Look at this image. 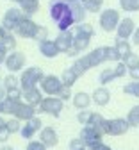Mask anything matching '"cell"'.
<instances>
[{
	"label": "cell",
	"mask_w": 139,
	"mask_h": 150,
	"mask_svg": "<svg viewBox=\"0 0 139 150\" xmlns=\"http://www.w3.org/2000/svg\"><path fill=\"white\" fill-rule=\"evenodd\" d=\"M39 139H41L48 148H54L59 143V136H57L54 127H43L41 130H39Z\"/></svg>",
	"instance_id": "obj_17"
},
{
	"label": "cell",
	"mask_w": 139,
	"mask_h": 150,
	"mask_svg": "<svg viewBox=\"0 0 139 150\" xmlns=\"http://www.w3.org/2000/svg\"><path fill=\"white\" fill-rule=\"evenodd\" d=\"M39 112H45V115H50L54 118H59L64 107V100H61L59 97H47L43 98V102L37 105Z\"/></svg>",
	"instance_id": "obj_5"
},
{
	"label": "cell",
	"mask_w": 139,
	"mask_h": 150,
	"mask_svg": "<svg viewBox=\"0 0 139 150\" xmlns=\"http://www.w3.org/2000/svg\"><path fill=\"white\" fill-rule=\"evenodd\" d=\"M7 52H9V50H7V48H6V47L2 45V43H0V64H4V63H6L7 55H9Z\"/></svg>",
	"instance_id": "obj_46"
},
{
	"label": "cell",
	"mask_w": 139,
	"mask_h": 150,
	"mask_svg": "<svg viewBox=\"0 0 139 150\" xmlns=\"http://www.w3.org/2000/svg\"><path fill=\"white\" fill-rule=\"evenodd\" d=\"M55 97H59V98H61V100H70L73 95H71V88L70 86H63V89L61 91H59V95H55Z\"/></svg>",
	"instance_id": "obj_42"
},
{
	"label": "cell",
	"mask_w": 139,
	"mask_h": 150,
	"mask_svg": "<svg viewBox=\"0 0 139 150\" xmlns=\"http://www.w3.org/2000/svg\"><path fill=\"white\" fill-rule=\"evenodd\" d=\"M45 79V73L39 66H30V68H25L20 75V88L23 91L25 89H30V88H36L39 82Z\"/></svg>",
	"instance_id": "obj_4"
},
{
	"label": "cell",
	"mask_w": 139,
	"mask_h": 150,
	"mask_svg": "<svg viewBox=\"0 0 139 150\" xmlns=\"http://www.w3.org/2000/svg\"><path fill=\"white\" fill-rule=\"evenodd\" d=\"M48 146L41 141V139H39V141H30L27 146H25V150H47Z\"/></svg>",
	"instance_id": "obj_41"
},
{
	"label": "cell",
	"mask_w": 139,
	"mask_h": 150,
	"mask_svg": "<svg viewBox=\"0 0 139 150\" xmlns=\"http://www.w3.org/2000/svg\"><path fill=\"white\" fill-rule=\"evenodd\" d=\"M127 122L130 127H139V105H134L127 112Z\"/></svg>",
	"instance_id": "obj_33"
},
{
	"label": "cell",
	"mask_w": 139,
	"mask_h": 150,
	"mask_svg": "<svg viewBox=\"0 0 139 150\" xmlns=\"http://www.w3.org/2000/svg\"><path fill=\"white\" fill-rule=\"evenodd\" d=\"M66 2H71V0H66Z\"/></svg>",
	"instance_id": "obj_54"
},
{
	"label": "cell",
	"mask_w": 139,
	"mask_h": 150,
	"mask_svg": "<svg viewBox=\"0 0 139 150\" xmlns=\"http://www.w3.org/2000/svg\"><path fill=\"white\" fill-rule=\"evenodd\" d=\"M20 102H22V100H20ZM16 105H18V102H16V100H13V98L6 97V98L2 100V115H14Z\"/></svg>",
	"instance_id": "obj_31"
},
{
	"label": "cell",
	"mask_w": 139,
	"mask_h": 150,
	"mask_svg": "<svg viewBox=\"0 0 139 150\" xmlns=\"http://www.w3.org/2000/svg\"><path fill=\"white\" fill-rule=\"evenodd\" d=\"M132 43L139 47V27H137V29H135V32L132 34Z\"/></svg>",
	"instance_id": "obj_48"
},
{
	"label": "cell",
	"mask_w": 139,
	"mask_h": 150,
	"mask_svg": "<svg viewBox=\"0 0 139 150\" xmlns=\"http://www.w3.org/2000/svg\"><path fill=\"white\" fill-rule=\"evenodd\" d=\"M102 63H107L105 47H98V48L91 50L89 54L82 55V57H78V59L71 64V68H73V71L78 75V77H82L87 70H91V68H95V66H100Z\"/></svg>",
	"instance_id": "obj_2"
},
{
	"label": "cell",
	"mask_w": 139,
	"mask_h": 150,
	"mask_svg": "<svg viewBox=\"0 0 139 150\" xmlns=\"http://www.w3.org/2000/svg\"><path fill=\"white\" fill-rule=\"evenodd\" d=\"M130 129L127 118H114L109 120V127H107V136H123L127 134V130Z\"/></svg>",
	"instance_id": "obj_11"
},
{
	"label": "cell",
	"mask_w": 139,
	"mask_h": 150,
	"mask_svg": "<svg viewBox=\"0 0 139 150\" xmlns=\"http://www.w3.org/2000/svg\"><path fill=\"white\" fill-rule=\"evenodd\" d=\"M41 129H43V122H41V118L34 116V118L27 120L25 125H22V130H20V134H22L25 139H30V138L37 132V130H41Z\"/></svg>",
	"instance_id": "obj_14"
},
{
	"label": "cell",
	"mask_w": 139,
	"mask_h": 150,
	"mask_svg": "<svg viewBox=\"0 0 139 150\" xmlns=\"http://www.w3.org/2000/svg\"><path fill=\"white\" fill-rule=\"evenodd\" d=\"M120 22H121V16H120V11L116 9H105L100 14V29L105 32H114Z\"/></svg>",
	"instance_id": "obj_6"
},
{
	"label": "cell",
	"mask_w": 139,
	"mask_h": 150,
	"mask_svg": "<svg viewBox=\"0 0 139 150\" xmlns=\"http://www.w3.org/2000/svg\"><path fill=\"white\" fill-rule=\"evenodd\" d=\"M23 102H27V104H30V105H39L43 102V93H41V89H39L37 86L36 88H30V89H25L23 91Z\"/></svg>",
	"instance_id": "obj_20"
},
{
	"label": "cell",
	"mask_w": 139,
	"mask_h": 150,
	"mask_svg": "<svg viewBox=\"0 0 139 150\" xmlns=\"http://www.w3.org/2000/svg\"><path fill=\"white\" fill-rule=\"evenodd\" d=\"M89 150H111V146L107 145V143H104L102 139L100 141H96V143H93L91 146H87Z\"/></svg>",
	"instance_id": "obj_43"
},
{
	"label": "cell",
	"mask_w": 139,
	"mask_h": 150,
	"mask_svg": "<svg viewBox=\"0 0 139 150\" xmlns=\"http://www.w3.org/2000/svg\"><path fill=\"white\" fill-rule=\"evenodd\" d=\"M25 54L23 52H20V50H11V54L7 55V59H6V68L9 70V73H16V71H22L25 68Z\"/></svg>",
	"instance_id": "obj_9"
},
{
	"label": "cell",
	"mask_w": 139,
	"mask_h": 150,
	"mask_svg": "<svg viewBox=\"0 0 139 150\" xmlns=\"http://www.w3.org/2000/svg\"><path fill=\"white\" fill-rule=\"evenodd\" d=\"M6 97H7V89L4 86H0V100H4Z\"/></svg>",
	"instance_id": "obj_49"
},
{
	"label": "cell",
	"mask_w": 139,
	"mask_h": 150,
	"mask_svg": "<svg viewBox=\"0 0 139 150\" xmlns=\"http://www.w3.org/2000/svg\"><path fill=\"white\" fill-rule=\"evenodd\" d=\"M128 75L132 77V81H139V66H134L128 70Z\"/></svg>",
	"instance_id": "obj_47"
},
{
	"label": "cell",
	"mask_w": 139,
	"mask_h": 150,
	"mask_svg": "<svg viewBox=\"0 0 139 150\" xmlns=\"http://www.w3.org/2000/svg\"><path fill=\"white\" fill-rule=\"evenodd\" d=\"M9 136H11V132H9V129H7V125H6V127H2V129H0V143H6V141L9 139Z\"/></svg>",
	"instance_id": "obj_45"
},
{
	"label": "cell",
	"mask_w": 139,
	"mask_h": 150,
	"mask_svg": "<svg viewBox=\"0 0 139 150\" xmlns=\"http://www.w3.org/2000/svg\"><path fill=\"white\" fill-rule=\"evenodd\" d=\"M89 118H91V112H89V111H86V109H80V111H78L77 122L80 123V125H87V123H89Z\"/></svg>",
	"instance_id": "obj_39"
},
{
	"label": "cell",
	"mask_w": 139,
	"mask_h": 150,
	"mask_svg": "<svg viewBox=\"0 0 139 150\" xmlns=\"http://www.w3.org/2000/svg\"><path fill=\"white\" fill-rule=\"evenodd\" d=\"M13 2H18V0H13Z\"/></svg>",
	"instance_id": "obj_55"
},
{
	"label": "cell",
	"mask_w": 139,
	"mask_h": 150,
	"mask_svg": "<svg viewBox=\"0 0 139 150\" xmlns=\"http://www.w3.org/2000/svg\"><path fill=\"white\" fill-rule=\"evenodd\" d=\"M18 6L27 16H32L39 11V0H18Z\"/></svg>",
	"instance_id": "obj_25"
},
{
	"label": "cell",
	"mask_w": 139,
	"mask_h": 150,
	"mask_svg": "<svg viewBox=\"0 0 139 150\" xmlns=\"http://www.w3.org/2000/svg\"><path fill=\"white\" fill-rule=\"evenodd\" d=\"M87 13H98L104 6V0H80Z\"/></svg>",
	"instance_id": "obj_28"
},
{
	"label": "cell",
	"mask_w": 139,
	"mask_h": 150,
	"mask_svg": "<svg viewBox=\"0 0 139 150\" xmlns=\"http://www.w3.org/2000/svg\"><path fill=\"white\" fill-rule=\"evenodd\" d=\"M114 79H116L114 68H104V70L100 71V75H98V81H100V84H102V86H105V84L112 82Z\"/></svg>",
	"instance_id": "obj_26"
},
{
	"label": "cell",
	"mask_w": 139,
	"mask_h": 150,
	"mask_svg": "<svg viewBox=\"0 0 139 150\" xmlns=\"http://www.w3.org/2000/svg\"><path fill=\"white\" fill-rule=\"evenodd\" d=\"M2 86L9 91V89H14V88H20V79L16 77L14 73H9L2 79Z\"/></svg>",
	"instance_id": "obj_30"
},
{
	"label": "cell",
	"mask_w": 139,
	"mask_h": 150,
	"mask_svg": "<svg viewBox=\"0 0 139 150\" xmlns=\"http://www.w3.org/2000/svg\"><path fill=\"white\" fill-rule=\"evenodd\" d=\"M0 150H14V148H11V146H7V145H6V146H2Z\"/></svg>",
	"instance_id": "obj_51"
},
{
	"label": "cell",
	"mask_w": 139,
	"mask_h": 150,
	"mask_svg": "<svg viewBox=\"0 0 139 150\" xmlns=\"http://www.w3.org/2000/svg\"><path fill=\"white\" fill-rule=\"evenodd\" d=\"M64 82L61 77H57V75H45V79L39 82V88H41L43 93H47V95L54 97V95H59V91L63 89Z\"/></svg>",
	"instance_id": "obj_8"
},
{
	"label": "cell",
	"mask_w": 139,
	"mask_h": 150,
	"mask_svg": "<svg viewBox=\"0 0 139 150\" xmlns=\"http://www.w3.org/2000/svg\"><path fill=\"white\" fill-rule=\"evenodd\" d=\"M0 115H2V100H0Z\"/></svg>",
	"instance_id": "obj_52"
},
{
	"label": "cell",
	"mask_w": 139,
	"mask_h": 150,
	"mask_svg": "<svg viewBox=\"0 0 139 150\" xmlns=\"http://www.w3.org/2000/svg\"><path fill=\"white\" fill-rule=\"evenodd\" d=\"M34 40L39 43V41H45V40H48V29L47 27H43V25H39V29H37V32H36V38Z\"/></svg>",
	"instance_id": "obj_40"
},
{
	"label": "cell",
	"mask_w": 139,
	"mask_h": 150,
	"mask_svg": "<svg viewBox=\"0 0 139 150\" xmlns=\"http://www.w3.org/2000/svg\"><path fill=\"white\" fill-rule=\"evenodd\" d=\"M37 48H39V54H41L43 57H47V59H54V57H57V54H59V48H57L55 41H52V40L39 41Z\"/></svg>",
	"instance_id": "obj_18"
},
{
	"label": "cell",
	"mask_w": 139,
	"mask_h": 150,
	"mask_svg": "<svg viewBox=\"0 0 139 150\" xmlns=\"http://www.w3.org/2000/svg\"><path fill=\"white\" fill-rule=\"evenodd\" d=\"M36 107L34 105H30V104H27V102H18V105H16V109H14V118H18V120H22V122H27V120H30V118H34L36 116Z\"/></svg>",
	"instance_id": "obj_13"
},
{
	"label": "cell",
	"mask_w": 139,
	"mask_h": 150,
	"mask_svg": "<svg viewBox=\"0 0 139 150\" xmlns=\"http://www.w3.org/2000/svg\"><path fill=\"white\" fill-rule=\"evenodd\" d=\"M73 36H75V40H73V47L78 50V52H82L89 47L91 43V38L95 36V27L91 23H78L75 29H73Z\"/></svg>",
	"instance_id": "obj_3"
},
{
	"label": "cell",
	"mask_w": 139,
	"mask_h": 150,
	"mask_svg": "<svg viewBox=\"0 0 139 150\" xmlns=\"http://www.w3.org/2000/svg\"><path fill=\"white\" fill-rule=\"evenodd\" d=\"M91 97H93V104H96L98 107H105L111 102V91L105 86H100V88H96L93 91Z\"/></svg>",
	"instance_id": "obj_19"
},
{
	"label": "cell",
	"mask_w": 139,
	"mask_h": 150,
	"mask_svg": "<svg viewBox=\"0 0 139 150\" xmlns=\"http://www.w3.org/2000/svg\"><path fill=\"white\" fill-rule=\"evenodd\" d=\"M50 18L55 22L57 29L61 32L63 30H70L71 25L75 23L70 2H66V0H55V2H52V6H50Z\"/></svg>",
	"instance_id": "obj_1"
},
{
	"label": "cell",
	"mask_w": 139,
	"mask_h": 150,
	"mask_svg": "<svg viewBox=\"0 0 139 150\" xmlns=\"http://www.w3.org/2000/svg\"><path fill=\"white\" fill-rule=\"evenodd\" d=\"M135 22L132 20V18H121V22H120V25H118V29H116V34H118V38H121V40H128V38H132V34L135 32Z\"/></svg>",
	"instance_id": "obj_15"
},
{
	"label": "cell",
	"mask_w": 139,
	"mask_h": 150,
	"mask_svg": "<svg viewBox=\"0 0 139 150\" xmlns=\"http://www.w3.org/2000/svg\"><path fill=\"white\" fill-rule=\"evenodd\" d=\"M61 79H63V82H64V86H73L75 82H77V79H78V75L73 71V68L70 66V68H66L64 71H63V75H61Z\"/></svg>",
	"instance_id": "obj_27"
},
{
	"label": "cell",
	"mask_w": 139,
	"mask_h": 150,
	"mask_svg": "<svg viewBox=\"0 0 139 150\" xmlns=\"http://www.w3.org/2000/svg\"><path fill=\"white\" fill-rule=\"evenodd\" d=\"M105 55H107V61H111V63H118L123 59L116 47H105Z\"/></svg>",
	"instance_id": "obj_35"
},
{
	"label": "cell",
	"mask_w": 139,
	"mask_h": 150,
	"mask_svg": "<svg viewBox=\"0 0 139 150\" xmlns=\"http://www.w3.org/2000/svg\"><path fill=\"white\" fill-rule=\"evenodd\" d=\"M73 40H75V36H73L71 29H70V30H63V32H59L57 40H55V45H57L59 52H66V54H68V52L73 48Z\"/></svg>",
	"instance_id": "obj_16"
},
{
	"label": "cell",
	"mask_w": 139,
	"mask_h": 150,
	"mask_svg": "<svg viewBox=\"0 0 139 150\" xmlns=\"http://www.w3.org/2000/svg\"><path fill=\"white\" fill-rule=\"evenodd\" d=\"M127 66H128V70L130 68H134V66H139V55L137 54H134V52H130V54H127L125 57L121 59Z\"/></svg>",
	"instance_id": "obj_36"
},
{
	"label": "cell",
	"mask_w": 139,
	"mask_h": 150,
	"mask_svg": "<svg viewBox=\"0 0 139 150\" xmlns=\"http://www.w3.org/2000/svg\"><path fill=\"white\" fill-rule=\"evenodd\" d=\"M84 146L86 145H84V141L80 138H75V139L70 141V150H78V148H84Z\"/></svg>",
	"instance_id": "obj_44"
},
{
	"label": "cell",
	"mask_w": 139,
	"mask_h": 150,
	"mask_svg": "<svg viewBox=\"0 0 139 150\" xmlns=\"http://www.w3.org/2000/svg\"><path fill=\"white\" fill-rule=\"evenodd\" d=\"M120 7H121V11H127V13H137L139 0H120Z\"/></svg>",
	"instance_id": "obj_32"
},
{
	"label": "cell",
	"mask_w": 139,
	"mask_h": 150,
	"mask_svg": "<svg viewBox=\"0 0 139 150\" xmlns=\"http://www.w3.org/2000/svg\"><path fill=\"white\" fill-rule=\"evenodd\" d=\"M37 29H39V25L32 20L30 16H23L22 20H20V23L16 25L14 34L20 36V38H25V40H34Z\"/></svg>",
	"instance_id": "obj_7"
},
{
	"label": "cell",
	"mask_w": 139,
	"mask_h": 150,
	"mask_svg": "<svg viewBox=\"0 0 139 150\" xmlns=\"http://www.w3.org/2000/svg\"><path fill=\"white\" fill-rule=\"evenodd\" d=\"M89 125H93L102 136L107 134V127H109V120H105L100 112H91V118H89Z\"/></svg>",
	"instance_id": "obj_21"
},
{
	"label": "cell",
	"mask_w": 139,
	"mask_h": 150,
	"mask_svg": "<svg viewBox=\"0 0 139 150\" xmlns=\"http://www.w3.org/2000/svg\"><path fill=\"white\" fill-rule=\"evenodd\" d=\"M23 16H27V14H25L22 9H20V7H11V9L6 11V14H4V18H2V23H0V25L14 32L16 25L20 23V20H22Z\"/></svg>",
	"instance_id": "obj_10"
},
{
	"label": "cell",
	"mask_w": 139,
	"mask_h": 150,
	"mask_svg": "<svg viewBox=\"0 0 139 150\" xmlns=\"http://www.w3.org/2000/svg\"><path fill=\"white\" fill-rule=\"evenodd\" d=\"M123 93L134 97V98H139V81H134V82H128L123 86Z\"/></svg>",
	"instance_id": "obj_34"
},
{
	"label": "cell",
	"mask_w": 139,
	"mask_h": 150,
	"mask_svg": "<svg viewBox=\"0 0 139 150\" xmlns=\"http://www.w3.org/2000/svg\"><path fill=\"white\" fill-rule=\"evenodd\" d=\"M78 150H86V146H84V148H78Z\"/></svg>",
	"instance_id": "obj_53"
},
{
	"label": "cell",
	"mask_w": 139,
	"mask_h": 150,
	"mask_svg": "<svg viewBox=\"0 0 139 150\" xmlns=\"http://www.w3.org/2000/svg\"><path fill=\"white\" fill-rule=\"evenodd\" d=\"M20 122L22 120H18V118H11V120H7V129H9V132L11 134H16V132H20L22 130V125H20Z\"/></svg>",
	"instance_id": "obj_38"
},
{
	"label": "cell",
	"mask_w": 139,
	"mask_h": 150,
	"mask_svg": "<svg viewBox=\"0 0 139 150\" xmlns=\"http://www.w3.org/2000/svg\"><path fill=\"white\" fill-rule=\"evenodd\" d=\"M78 138L84 141V145H86V146H91L93 143L100 141L104 136L98 132V130H96L93 125H89V123H87V125H84V127H82V130H80V134H78Z\"/></svg>",
	"instance_id": "obj_12"
},
{
	"label": "cell",
	"mask_w": 139,
	"mask_h": 150,
	"mask_svg": "<svg viewBox=\"0 0 139 150\" xmlns=\"http://www.w3.org/2000/svg\"><path fill=\"white\" fill-rule=\"evenodd\" d=\"M71 102H73V107L75 109H87L93 104V97L87 95L86 91H78V93H75V95H73Z\"/></svg>",
	"instance_id": "obj_22"
},
{
	"label": "cell",
	"mask_w": 139,
	"mask_h": 150,
	"mask_svg": "<svg viewBox=\"0 0 139 150\" xmlns=\"http://www.w3.org/2000/svg\"><path fill=\"white\" fill-rule=\"evenodd\" d=\"M70 7H71V14H73V20L75 23H82L86 20V7L82 6L80 0H71L70 2Z\"/></svg>",
	"instance_id": "obj_23"
},
{
	"label": "cell",
	"mask_w": 139,
	"mask_h": 150,
	"mask_svg": "<svg viewBox=\"0 0 139 150\" xmlns=\"http://www.w3.org/2000/svg\"><path fill=\"white\" fill-rule=\"evenodd\" d=\"M6 123H7V120H4V118H2V115H0V129L6 127Z\"/></svg>",
	"instance_id": "obj_50"
},
{
	"label": "cell",
	"mask_w": 139,
	"mask_h": 150,
	"mask_svg": "<svg viewBox=\"0 0 139 150\" xmlns=\"http://www.w3.org/2000/svg\"><path fill=\"white\" fill-rule=\"evenodd\" d=\"M0 43H2L7 50H14L16 48V40H14V32L0 25Z\"/></svg>",
	"instance_id": "obj_24"
},
{
	"label": "cell",
	"mask_w": 139,
	"mask_h": 150,
	"mask_svg": "<svg viewBox=\"0 0 139 150\" xmlns=\"http://www.w3.org/2000/svg\"><path fill=\"white\" fill-rule=\"evenodd\" d=\"M114 73H116V79H121L128 73V66L123 63V61H118L116 66H114Z\"/></svg>",
	"instance_id": "obj_37"
},
{
	"label": "cell",
	"mask_w": 139,
	"mask_h": 150,
	"mask_svg": "<svg viewBox=\"0 0 139 150\" xmlns=\"http://www.w3.org/2000/svg\"><path fill=\"white\" fill-rule=\"evenodd\" d=\"M114 47L118 48V52L121 54V57H125L127 54H130V52H132V47H130L128 40H121V38H118V40L114 41Z\"/></svg>",
	"instance_id": "obj_29"
}]
</instances>
